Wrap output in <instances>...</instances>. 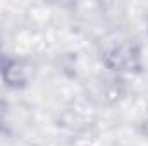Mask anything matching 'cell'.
<instances>
[{
  "label": "cell",
  "instance_id": "6da1fadb",
  "mask_svg": "<svg viewBox=\"0 0 148 146\" xmlns=\"http://www.w3.org/2000/svg\"><path fill=\"white\" fill-rule=\"evenodd\" d=\"M105 60H107V64L112 69L129 71V69H136L138 67V53H136L134 48H131L127 45L114 46L112 50L107 52Z\"/></svg>",
  "mask_w": 148,
  "mask_h": 146
},
{
  "label": "cell",
  "instance_id": "7a4b0ae2",
  "mask_svg": "<svg viewBox=\"0 0 148 146\" xmlns=\"http://www.w3.org/2000/svg\"><path fill=\"white\" fill-rule=\"evenodd\" d=\"M3 77L9 81V84L12 86H17V84H23L24 83V69L19 62H10L3 72Z\"/></svg>",
  "mask_w": 148,
  "mask_h": 146
},
{
  "label": "cell",
  "instance_id": "3957f363",
  "mask_svg": "<svg viewBox=\"0 0 148 146\" xmlns=\"http://www.w3.org/2000/svg\"><path fill=\"white\" fill-rule=\"evenodd\" d=\"M5 115H7V105H5V102H2V100H0V127L3 126Z\"/></svg>",
  "mask_w": 148,
  "mask_h": 146
}]
</instances>
